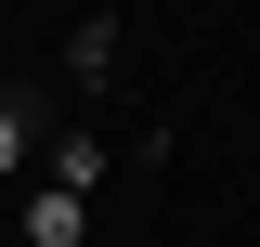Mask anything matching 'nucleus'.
<instances>
[{
	"instance_id": "nucleus-1",
	"label": "nucleus",
	"mask_w": 260,
	"mask_h": 247,
	"mask_svg": "<svg viewBox=\"0 0 260 247\" xmlns=\"http://www.w3.org/2000/svg\"><path fill=\"white\" fill-rule=\"evenodd\" d=\"M26 130H39L26 104H0V169H13V156H26Z\"/></svg>"
}]
</instances>
